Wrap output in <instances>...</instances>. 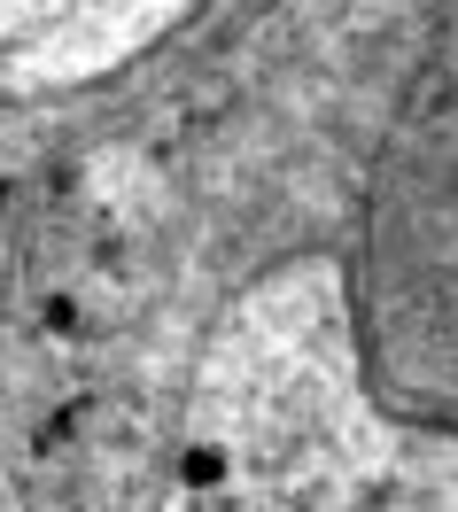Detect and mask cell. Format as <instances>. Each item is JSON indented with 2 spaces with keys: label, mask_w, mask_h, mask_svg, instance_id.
Here are the masks:
<instances>
[{
  "label": "cell",
  "mask_w": 458,
  "mask_h": 512,
  "mask_svg": "<svg viewBox=\"0 0 458 512\" xmlns=\"http://www.w3.org/2000/svg\"><path fill=\"white\" fill-rule=\"evenodd\" d=\"M8 8H24V16H32V8H47V0H8Z\"/></svg>",
  "instance_id": "6da1fadb"
}]
</instances>
